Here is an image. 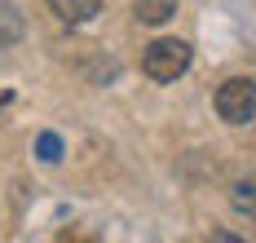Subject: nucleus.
<instances>
[{
	"instance_id": "f257e3e1",
	"label": "nucleus",
	"mask_w": 256,
	"mask_h": 243,
	"mask_svg": "<svg viewBox=\"0 0 256 243\" xmlns=\"http://www.w3.org/2000/svg\"><path fill=\"white\" fill-rule=\"evenodd\" d=\"M142 71L159 84H172L177 76L190 71V44L186 40H154L150 49L142 54Z\"/></svg>"
},
{
	"instance_id": "f03ea898",
	"label": "nucleus",
	"mask_w": 256,
	"mask_h": 243,
	"mask_svg": "<svg viewBox=\"0 0 256 243\" xmlns=\"http://www.w3.org/2000/svg\"><path fill=\"white\" fill-rule=\"evenodd\" d=\"M216 115L226 124H252L256 120V80L234 76L216 88Z\"/></svg>"
},
{
	"instance_id": "7ed1b4c3",
	"label": "nucleus",
	"mask_w": 256,
	"mask_h": 243,
	"mask_svg": "<svg viewBox=\"0 0 256 243\" xmlns=\"http://www.w3.org/2000/svg\"><path fill=\"white\" fill-rule=\"evenodd\" d=\"M49 4H53V14H58L62 22H71V27H76V22H88V18L102 9V0H49Z\"/></svg>"
},
{
	"instance_id": "20e7f679",
	"label": "nucleus",
	"mask_w": 256,
	"mask_h": 243,
	"mask_svg": "<svg viewBox=\"0 0 256 243\" xmlns=\"http://www.w3.org/2000/svg\"><path fill=\"white\" fill-rule=\"evenodd\" d=\"M132 14H137V22L159 27V22H168V18L177 14V0H137V4H132Z\"/></svg>"
},
{
	"instance_id": "39448f33",
	"label": "nucleus",
	"mask_w": 256,
	"mask_h": 243,
	"mask_svg": "<svg viewBox=\"0 0 256 243\" xmlns=\"http://www.w3.org/2000/svg\"><path fill=\"white\" fill-rule=\"evenodd\" d=\"M18 40H22V14L18 4L0 0V44H18Z\"/></svg>"
},
{
	"instance_id": "423d86ee",
	"label": "nucleus",
	"mask_w": 256,
	"mask_h": 243,
	"mask_svg": "<svg viewBox=\"0 0 256 243\" xmlns=\"http://www.w3.org/2000/svg\"><path fill=\"white\" fill-rule=\"evenodd\" d=\"M230 199H234V208H238V212L256 216V182H238V186L230 190Z\"/></svg>"
},
{
	"instance_id": "0eeeda50",
	"label": "nucleus",
	"mask_w": 256,
	"mask_h": 243,
	"mask_svg": "<svg viewBox=\"0 0 256 243\" xmlns=\"http://www.w3.org/2000/svg\"><path fill=\"white\" fill-rule=\"evenodd\" d=\"M36 155H40L44 164H58L62 160V137L58 133H40L36 137Z\"/></svg>"
}]
</instances>
